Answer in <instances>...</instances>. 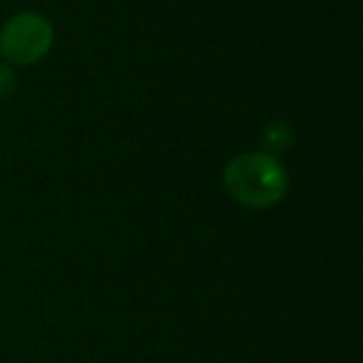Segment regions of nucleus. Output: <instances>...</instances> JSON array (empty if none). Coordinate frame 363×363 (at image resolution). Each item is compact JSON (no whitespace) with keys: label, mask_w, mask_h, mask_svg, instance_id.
Masks as SVG:
<instances>
[{"label":"nucleus","mask_w":363,"mask_h":363,"mask_svg":"<svg viewBox=\"0 0 363 363\" xmlns=\"http://www.w3.org/2000/svg\"><path fill=\"white\" fill-rule=\"evenodd\" d=\"M224 187L237 204L249 209H269L284 199L289 174L279 157L267 152H244L224 167Z\"/></svg>","instance_id":"nucleus-1"},{"label":"nucleus","mask_w":363,"mask_h":363,"mask_svg":"<svg viewBox=\"0 0 363 363\" xmlns=\"http://www.w3.org/2000/svg\"><path fill=\"white\" fill-rule=\"evenodd\" d=\"M55 30L40 13H18L0 28V55L13 65H35L50 52Z\"/></svg>","instance_id":"nucleus-2"},{"label":"nucleus","mask_w":363,"mask_h":363,"mask_svg":"<svg viewBox=\"0 0 363 363\" xmlns=\"http://www.w3.org/2000/svg\"><path fill=\"white\" fill-rule=\"evenodd\" d=\"M272 127L277 130V135H274V132L269 130V127L264 130L262 142H264V147H267V150H262V152H267V155L277 157V152L286 150V147L294 142V132H291V127L284 125V122H272Z\"/></svg>","instance_id":"nucleus-3"},{"label":"nucleus","mask_w":363,"mask_h":363,"mask_svg":"<svg viewBox=\"0 0 363 363\" xmlns=\"http://www.w3.org/2000/svg\"><path fill=\"white\" fill-rule=\"evenodd\" d=\"M18 85V75L11 65H0V102L8 100V97L16 92Z\"/></svg>","instance_id":"nucleus-4"}]
</instances>
